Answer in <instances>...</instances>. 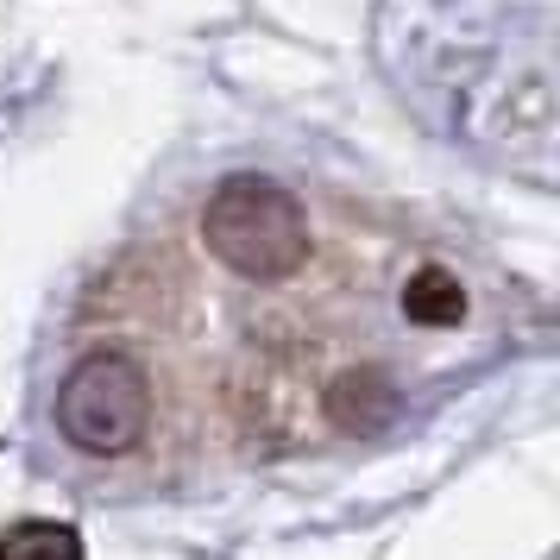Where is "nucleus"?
Wrapping results in <instances>:
<instances>
[{
    "label": "nucleus",
    "instance_id": "39448f33",
    "mask_svg": "<svg viewBox=\"0 0 560 560\" xmlns=\"http://www.w3.org/2000/svg\"><path fill=\"white\" fill-rule=\"evenodd\" d=\"M0 560H82V535L70 523H13L0 535Z\"/></svg>",
    "mask_w": 560,
    "mask_h": 560
},
{
    "label": "nucleus",
    "instance_id": "7ed1b4c3",
    "mask_svg": "<svg viewBox=\"0 0 560 560\" xmlns=\"http://www.w3.org/2000/svg\"><path fill=\"white\" fill-rule=\"evenodd\" d=\"M390 409H397V390H390L384 372H347V378L328 384V416L347 434H365L378 422H390Z\"/></svg>",
    "mask_w": 560,
    "mask_h": 560
},
{
    "label": "nucleus",
    "instance_id": "f03ea898",
    "mask_svg": "<svg viewBox=\"0 0 560 560\" xmlns=\"http://www.w3.org/2000/svg\"><path fill=\"white\" fill-rule=\"evenodd\" d=\"M152 422V378L132 353H89L57 384V429L82 454H127Z\"/></svg>",
    "mask_w": 560,
    "mask_h": 560
},
{
    "label": "nucleus",
    "instance_id": "f257e3e1",
    "mask_svg": "<svg viewBox=\"0 0 560 560\" xmlns=\"http://www.w3.org/2000/svg\"><path fill=\"white\" fill-rule=\"evenodd\" d=\"M202 240L233 278L278 283L308 258V214L283 183L228 177L202 208Z\"/></svg>",
    "mask_w": 560,
    "mask_h": 560
},
{
    "label": "nucleus",
    "instance_id": "20e7f679",
    "mask_svg": "<svg viewBox=\"0 0 560 560\" xmlns=\"http://www.w3.org/2000/svg\"><path fill=\"white\" fill-rule=\"evenodd\" d=\"M404 315L409 322H422V328H454L459 315H466V290H459L454 271L422 265V271L404 283Z\"/></svg>",
    "mask_w": 560,
    "mask_h": 560
}]
</instances>
